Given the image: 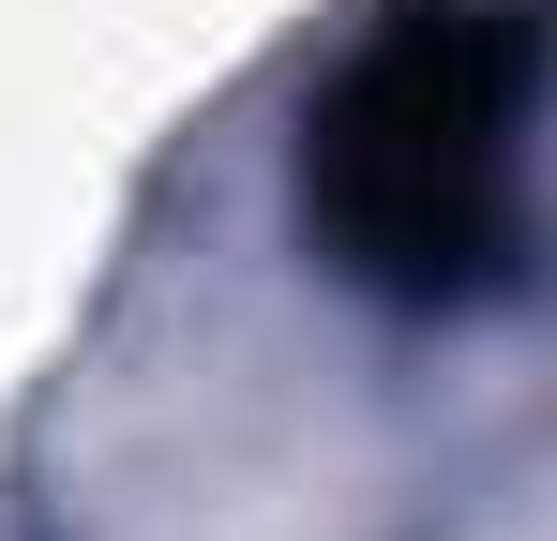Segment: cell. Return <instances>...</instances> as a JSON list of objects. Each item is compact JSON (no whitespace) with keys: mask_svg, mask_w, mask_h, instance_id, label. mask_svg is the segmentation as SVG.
Segmentation results:
<instances>
[{"mask_svg":"<svg viewBox=\"0 0 557 541\" xmlns=\"http://www.w3.org/2000/svg\"><path fill=\"white\" fill-rule=\"evenodd\" d=\"M512 166H528V15L512 0H407L347 61L301 196L362 286L453 301L512 256Z\"/></svg>","mask_w":557,"mask_h":541,"instance_id":"6da1fadb","label":"cell"}]
</instances>
